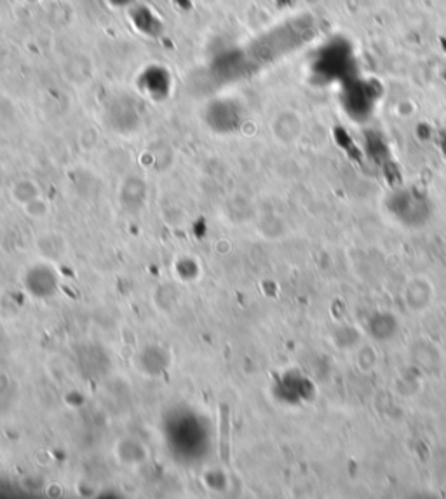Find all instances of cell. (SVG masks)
I'll use <instances>...</instances> for the list:
<instances>
[{
	"instance_id": "cell-5",
	"label": "cell",
	"mask_w": 446,
	"mask_h": 499,
	"mask_svg": "<svg viewBox=\"0 0 446 499\" xmlns=\"http://www.w3.org/2000/svg\"><path fill=\"white\" fill-rule=\"evenodd\" d=\"M113 7H131L135 0H108Z\"/></svg>"
},
{
	"instance_id": "cell-3",
	"label": "cell",
	"mask_w": 446,
	"mask_h": 499,
	"mask_svg": "<svg viewBox=\"0 0 446 499\" xmlns=\"http://www.w3.org/2000/svg\"><path fill=\"white\" fill-rule=\"evenodd\" d=\"M13 192H14V197H16V201L21 202V205H28V202H32L33 200H37L38 197L37 185L30 180H23L16 183Z\"/></svg>"
},
{
	"instance_id": "cell-1",
	"label": "cell",
	"mask_w": 446,
	"mask_h": 499,
	"mask_svg": "<svg viewBox=\"0 0 446 499\" xmlns=\"http://www.w3.org/2000/svg\"><path fill=\"white\" fill-rule=\"evenodd\" d=\"M129 18L135 29L143 35L155 38L162 34V19H160L150 7L147 6H136L129 9Z\"/></svg>"
},
{
	"instance_id": "cell-4",
	"label": "cell",
	"mask_w": 446,
	"mask_h": 499,
	"mask_svg": "<svg viewBox=\"0 0 446 499\" xmlns=\"http://www.w3.org/2000/svg\"><path fill=\"white\" fill-rule=\"evenodd\" d=\"M222 438H220V454L222 459H229V408L222 407Z\"/></svg>"
},
{
	"instance_id": "cell-2",
	"label": "cell",
	"mask_w": 446,
	"mask_h": 499,
	"mask_svg": "<svg viewBox=\"0 0 446 499\" xmlns=\"http://www.w3.org/2000/svg\"><path fill=\"white\" fill-rule=\"evenodd\" d=\"M140 86L145 91L150 93V96H166L171 88V76L166 68L160 65H152V67L143 70V76L140 79Z\"/></svg>"
}]
</instances>
